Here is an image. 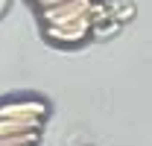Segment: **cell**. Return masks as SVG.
I'll return each instance as SVG.
<instances>
[{
	"label": "cell",
	"mask_w": 152,
	"mask_h": 146,
	"mask_svg": "<svg viewBox=\"0 0 152 146\" xmlns=\"http://www.w3.org/2000/svg\"><path fill=\"white\" fill-rule=\"evenodd\" d=\"M47 114H50V105L41 96H9V99H0V120L44 123Z\"/></svg>",
	"instance_id": "1"
},
{
	"label": "cell",
	"mask_w": 152,
	"mask_h": 146,
	"mask_svg": "<svg viewBox=\"0 0 152 146\" xmlns=\"http://www.w3.org/2000/svg\"><path fill=\"white\" fill-rule=\"evenodd\" d=\"M94 3L96 0H64L58 6L41 9L38 12V20H41V26H64V23H73V20L85 18L94 9Z\"/></svg>",
	"instance_id": "2"
},
{
	"label": "cell",
	"mask_w": 152,
	"mask_h": 146,
	"mask_svg": "<svg viewBox=\"0 0 152 146\" xmlns=\"http://www.w3.org/2000/svg\"><path fill=\"white\" fill-rule=\"evenodd\" d=\"M44 123H29V120H0V137L9 134H26V131H41Z\"/></svg>",
	"instance_id": "3"
},
{
	"label": "cell",
	"mask_w": 152,
	"mask_h": 146,
	"mask_svg": "<svg viewBox=\"0 0 152 146\" xmlns=\"http://www.w3.org/2000/svg\"><path fill=\"white\" fill-rule=\"evenodd\" d=\"M108 9H111V18L120 26L134 18V3H129V0H108Z\"/></svg>",
	"instance_id": "4"
},
{
	"label": "cell",
	"mask_w": 152,
	"mask_h": 146,
	"mask_svg": "<svg viewBox=\"0 0 152 146\" xmlns=\"http://www.w3.org/2000/svg\"><path fill=\"white\" fill-rule=\"evenodd\" d=\"M29 3H32V6H35L38 12H41V9H50V6H58V3H64V0H29Z\"/></svg>",
	"instance_id": "5"
},
{
	"label": "cell",
	"mask_w": 152,
	"mask_h": 146,
	"mask_svg": "<svg viewBox=\"0 0 152 146\" xmlns=\"http://www.w3.org/2000/svg\"><path fill=\"white\" fill-rule=\"evenodd\" d=\"M6 9H9V0H0V15H3Z\"/></svg>",
	"instance_id": "6"
}]
</instances>
